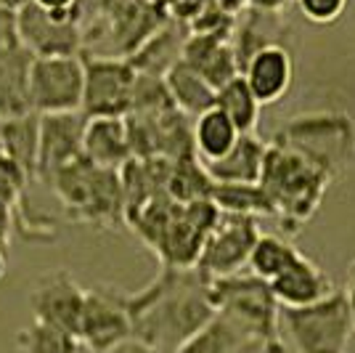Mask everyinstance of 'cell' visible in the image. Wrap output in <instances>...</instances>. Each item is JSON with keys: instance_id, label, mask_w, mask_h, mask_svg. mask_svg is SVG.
<instances>
[{"instance_id": "f546056e", "label": "cell", "mask_w": 355, "mask_h": 353, "mask_svg": "<svg viewBox=\"0 0 355 353\" xmlns=\"http://www.w3.org/2000/svg\"><path fill=\"white\" fill-rule=\"evenodd\" d=\"M14 353H80V343L69 332L32 319V324L16 332Z\"/></svg>"}, {"instance_id": "9a60e30c", "label": "cell", "mask_w": 355, "mask_h": 353, "mask_svg": "<svg viewBox=\"0 0 355 353\" xmlns=\"http://www.w3.org/2000/svg\"><path fill=\"white\" fill-rule=\"evenodd\" d=\"M268 284H270V293L279 300L282 309L311 306V303H318V300H324L326 295H331L337 290L324 268L315 261H311L308 255H302V252Z\"/></svg>"}, {"instance_id": "ab89813d", "label": "cell", "mask_w": 355, "mask_h": 353, "mask_svg": "<svg viewBox=\"0 0 355 353\" xmlns=\"http://www.w3.org/2000/svg\"><path fill=\"white\" fill-rule=\"evenodd\" d=\"M0 3H6V6H11V8H16V11H19V8H21L24 3H30V0H0Z\"/></svg>"}, {"instance_id": "7c38bea8", "label": "cell", "mask_w": 355, "mask_h": 353, "mask_svg": "<svg viewBox=\"0 0 355 353\" xmlns=\"http://www.w3.org/2000/svg\"><path fill=\"white\" fill-rule=\"evenodd\" d=\"M85 290L67 268L43 271L30 290V309L35 322L56 327L61 332H77Z\"/></svg>"}, {"instance_id": "44dd1931", "label": "cell", "mask_w": 355, "mask_h": 353, "mask_svg": "<svg viewBox=\"0 0 355 353\" xmlns=\"http://www.w3.org/2000/svg\"><path fill=\"white\" fill-rule=\"evenodd\" d=\"M30 64L32 54L21 45L0 54V117H21L30 106Z\"/></svg>"}, {"instance_id": "3957f363", "label": "cell", "mask_w": 355, "mask_h": 353, "mask_svg": "<svg viewBox=\"0 0 355 353\" xmlns=\"http://www.w3.org/2000/svg\"><path fill=\"white\" fill-rule=\"evenodd\" d=\"M270 144L295 151L331 183L355 165V120L334 109L295 115L276 128Z\"/></svg>"}, {"instance_id": "9c48e42d", "label": "cell", "mask_w": 355, "mask_h": 353, "mask_svg": "<svg viewBox=\"0 0 355 353\" xmlns=\"http://www.w3.org/2000/svg\"><path fill=\"white\" fill-rule=\"evenodd\" d=\"M83 56L85 67V88L80 115L90 117H125L133 104L135 72L128 59L117 56Z\"/></svg>"}, {"instance_id": "4fadbf2b", "label": "cell", "mask_w": 355, "mask_h": 353, "mask_svg": "<svg viewBox=\"0 0 355 353\" xmlns=\"http://www.w3.org/2000/svg\"><path fill=\"white\" fill-rule=\"evenodd\" d=\"M83 133H85V117L80 112L43 115L40 117V144H37L35 181L48 186V181L56 176L61 167L80 160L83 157Z\"/></svg>"}, {"instance_id": "4dcf8cb0", "label": "cell", "mask_w": 355, "mask_h": 353, "mask_svg": "<svg viewBox=\"0 0 355 353\" xmlns=\"http://www.w3.org/2000/svg\"><path fill=\"white\" fill-rule=\"evenodd\" d=\"M30 183V176L16 162H11L8 157H0V202L11 207L14 215L30 202V197H27Z\"/></svg>"}, {"instance_id": "484cf974", "label": "cell", "mask_w": 355, "mask_h": 353, "mask_svg": "<svg viewBox=\"0 0 355 353\" xmlns=\"http://www.w3.org/2000/svg\"><path fill=\"white\" fill-rule=\"evenodd\" d=\"M215 106L234 122V128H236L241 136L257 131L263 106L254 99V93L250 90L247 80H244L241 74H236V77H234L231 83H225L223 88H218V93H215Z\"/></svg>"}, {"instance_id": "e0dca14e", "label": "cell", "mask_w": 355, "mask_h": 353, "mask_svg": "<svg viewBox=\"0 0 355 353\" xmlns=\"http://www.w3.org/2000/svg\"><path fill=\"white\" fill-rule=\"evenodd\" d=\"M83 157L106 170H119L133 160L125 117H90L83 133Z\"/></svg>"}, {"instance_id": "d590c367", "label": "cell", "mask_w": 355, "mask_h": 353, "mask_svg": "<svg viewBox=\"0 0 355 353\" xmlns=\"http://www.w3.org/2000/svg\"><path fill=\"white\" fill-rule=\"evenodd\" d=\"M35 6H40L45 11H59V14H74L77 16V0H30ZM80 22V19H77Z\"/></svg>"}, {"instance_id": "b9f144b4", "label": "cell", "mask_w": 355, "mask_h": 353, "mask_svg": "<svg viewBox=\"0 0 355 353\" xmlns=\"http://www.w3.org/2000/svg\"><path fill=\"white\" fill-rule=\"evenodd\" d=\"M279 353H289V351H286V348H284V351H279Z\"/></svg>"}, {"instance_id": "7402d4cb", "label": "cell", "mask_w": 355, "mask_h": 353, "mask_svg": "<svg viewBox=\"0 0 355 353\" xmlns=\"http://www.w3.org/2000/svg\"><path fill=\"white\" fill-rule=\"evenodd\" d=\"M167 93L175 104L178 109L186 115V117H199L202 112H207L215 106V93L218 90L209 85L202 74H196L183 61H178L175 67L162 77Z\"/></svg>"}, {"instance_id": "30bf717a", "label": "cell", "mask_w": 355, "mask_h": 353, "mask_svg": "<svg viewBox=\"0 0 355 353\" xmlns=\"http://www.w3.org/2000/svg\"><path fill=\"white\" fill-rule=\"evenodd\" d=\"M260 231V221L250 218V215H231V213H220L218 223L212 226L207 234L196 268L207 277V279H220V277H231L244 271L250 263V252L257 242Z\"/></svg>"}, {"instance_id": "277c9868", "label": "cell", "mask_w": 355, "mask_h": 353, "mask_svg": "<svg viewBox=\"0 0 355 353\" xmlns=\"http://www.w3.org/2000/svg\"><path fill=\"white\" fill-rule=\"evenodd\" d=\"M48 189L59 197L67 218L96 229L125 226V194L119 170H106L85 157L69 162L48 181Z\"/></svg>"}, {"instance_id": "60d3db41", "label": "cell", "mask_w": 355, "mask_h": 353, "mask_svg": "<svg viewBox=\"0 0 355 353\" xmlns=\"http://www.w3.org/2000/svg\"><path fill=\"white\" fill-rule=\"evenodd\" d=\"M6 154V136H3V117H0V157Z\"/></svg>"}, {"instance_id": "8992f818", "label": "cell", "mask_w": 355, "mask_h": 353, "mask_svg": "<svg viewBox=\"0 0 355 353\" xmlns=\"http://www.w3.org/2000/svg\"><path fill=\"white\" fill-rule=\"evenodd\" d=\"M282 338L292 343L295 353H347L353 338V322L347 313L345 293L334 290L324 300L302 306V309H282L279 313Z\"/></svg>"}, {"instance_id": "836d02e7", "label": "cell", "mask_w": 355, "mask_h": 353, "mask_svg": "<svg viewBox=\"0 0 355 353\" xmlns=\"http://www.w3.org/2000/svg\"><path fill=\"white\" fill-rule=\"evenodd\" d=\"M14 231H16L14 210L0 202V279L6 277V268H8V252H11Z\"/></svg>"}, {"instance_id": "74e56055", "label": "cell", "mask_w": 355, "mask_h": 353, "mask_svg": "<svg viewBox=\"0 0 355 353\" xmlns=\"http://www.w3.org/2000/svg\"><path fill=\"white\" fill-rule=\"evenodd\" d=\"M109 353H159V351L151 348V345H146V343H141V340L128 338L125 343H119L117 348H112Z\"/></svg>"}, {"instance_id": "7a4b0ae2", "label": "cell", "mask_w": 355, "mask_h": 353, "mask_svg": "<svg viewBox=\"0 0 355 353\" xmlns=\"http://www.w3.org/2000/svg\"><path fill=\"white\" fill-rule=\"evenodd\" d=\"M257 186L266 192L284 234L297 236L315 218L329 189V178L295 151L268 144Z\"/></svg>"}, {"instance_id": "5bb4252c", "label": "cell", "mask_w": 355, "mask_h": 353, "mask_svg": "<svg viewBox=\"0 0 355 353\" xmlns=\"http://www.w3.org/2000/svg\"><path fill=\"white\" fill-rule=\"evenodd\" d=\"M241 77L260 106L279 104L295 83V59L286 45H268L244 64Z\"/></svg>"}, {"instance_id": "6da1fadb", "label": "cell", "mask_w": 355, "mask_h": 353, "mask_svg": "<svg viewBox=\"0 0 355 353\" xmlns=\"http://www.w3.org/2000/svg\"><path fill=\"white\" fill-rule=\"evenodd\" d=\"M133 338L175 353L215 316L209 279L199 268H164L144 290L128 293Z\"/></svg>"}, {"instance_id": "8fae6325", "label": "cell", "mask_w": 355, "mask_h": 353, "mask_svg": "<svg viewBox=\"0 0 355 353\" xmlns=\"http://www.w3.org/2000/svg\"><path fill=\"white\" fill-rule=\"evenodd\" d=\"M19 43L32 59L45 56H80L83 27L74 14L45 11L35 3L19 8Z\"/></svg>"}, {"instance_id": "2e32d148", "label": "cell", "mask_w": 355, "mask_h": 353, "mask_svg": "<svg viewBox=\"0 0 355 353\" xmlns=\"http://www.w3.org/2000/svg\"><path fill=\"white\" fill-rule=\"evenodd\" d=\"M180 61L189 64L196 74H202L215 90L231 83L239 74L231 38H220V35H189L183 43Z\"/></svg>"}, {"instance_id": "1f68e13d", "label": "cell", "mask_w": 355, "mask_h": 353, "mask_svg": "<svg viewBox=\"0 0 355 353\" xmlns=\"http://www.w3.org/2000/svg\"><path fill=\"white\" fill-rule=\"evenodd\" d=\"M300 14L305 16L311 24H321V27H329V24H337L342 19V14L347 11V3L350 0H292Z\"/></svg>"}, {"instance_id": "e575fe53", "label": "cell", "mask_w": 355, "mask_h": 353, "mask_svg": "<svg viewBox=\"0 0 355 353\" xmlns=\"http://www.w3.org/2000/svg\"><path fill=\"white\" fill-rule=\"evenodd\" d=\"M292 6V0H247V8L260 14H284Z\"/></svg>"}, {"instance_id": "5b68a950", "label": "cell", "mask_w": 355, "mask_h": 353, "mask_svg": "<svg viewBox=\"0 0 355 353\" xmlns=\"http://www.w3.org/2000/svg\"><path fill=\"white\" fill-rule=\"evenodd\" d=\"M209 295L215 313L225 316L244 335L266 343H284L279 329L282 306L270 293V284L254 274H231L220 279H209Z\"/></svg>"}, {"instance_id": "ffe728a7", "label": "cell", "mask_w": 355, "mask_h": 353, "mask_svg": "<svg viewBox=\"0 0 355 353\" xmlns=\"http://www.w3.org/2000/svg\"><path fill=\"white\" fill-rule=\"evenodd\" d=\"M268 144H263L254 133L239 136L236 144L215 162H202L212 183H257Z\"/></svg>"}, {"instance_id": "f35d334b", "label": "cell", "mask_w": 355, "mask_h": 353, "mask_svg": "<svg viewBox=\"0 0 355 353\" xmlns=\"http://www.w3.org/2000/svg\"><path fill=\"white\" fill-rule=\"evenodd\" d=\"M215 6L228 16H239L241 11H247V0H215Z\"/></svg>"}, {"instance_id": "d6a6232c", "label": "cell", "mask_w": 355, "mask_h": 353, "mask_svg": "<svg viewBox=\"0 0 355 353\" xmlns=\"http://www.w3.org/2000/svg\"><path fill=\"white\" fill-rule=\"evenodd\" d=\"M19 11L0 3V54L19 48Z\"/></svg>"}, {"instance_id": "cb8c5ba5", "label": "cell", "mask_w": 355, "mask_h": 353, "mask_svg": "<svg viewBox=\"0 0 355 353\" xmlns=\"http://www.w3.org/2000/svg\"><path fill=\"white\" fill-rule=\"evenodd\" d=\"M3 136H6V154L16 162L30 181H35V165H37V144H40V115L27 112L21 117L3 120Z\"/></svg>"}, {"instance_id": "ba28073f", "label": "cell", "mask_w": 355, "mask_h": 353, "mask_svg": "<svg viewBox=\"0 0 355 353\" xmlns=\"http://www.w3.org/2000/svg\"><path fill=\"white\" fill-rule=\"evenodd\" d=\"M85 88L83 56H45L30 64V106L35 115L80 112Z\"/></svg>"}, {"instance_id": "52a82bcc", "label": "cell", "mask_w": 355, "mask_h": 353, "mask_svg": "<svg viewBox=\"0 0 355 353\" xmlns=\"http://www.w3.org/2000/svg\"><path fill=\"white\" fill-rule=\"evenodd\" d=\"M74 338L80 343V348L90 353H109L119 343L133 338V324L128 313V293L109 287V284L85 290Z\"/></svg>"}, {"instance_id": "8d00e7d4", "label": "cell", "mask_w": 355, "mask_h": 353, "mask_svg": "<svg viewBox=\"0 0 355 353\" xmlns=\"http://www.w3.org/2000/svg\"><path fill=\"white\" fill-rule=\"evenodd\" d=\"M345 293V303H347V313H350V322H353V332H355V258L350 268H347V290Z\"/></svg>"}, {"instance_id": "ac0fdd59", "label": "cell", "mask_w": 355, "mask_h": 353, "mask_svg": "<svg viewBox=\"0 0 355 353\" xmlns=\"http://www.w3.org/2000/svg\"><path fill=\"white\" fill-rule=\"evenodd\" d=\"M186 38H189L186 24H180L175 19H167L162 27H157L144 43L135 48L128 56V61L138 74L164 77L183 56Z\"/></svg>"}, {"instance_id": "d6986e66", "label": "cell", "mask_w": 355, "mask_h": 353, "mask_svg": "<svg viewBox=\"0 0 355 353\" xmlns=\"http://www.w3.org/2000/svg\"><path fill=\"white\" fill-rule=\"evenodd\" d=\"M286 22L284 14H260V11H241L234 22L231 30V48L239 64V74L244 69V64L268 45H284L286 40Z\"/></svg>"}, {"instance_id": "603a6c76", "label": "cell", "mask_w": 355, "mask_h": 353, "mask_svg": "<svg viewBox=\"0 0 355 353\" xmlns=\"http://www.w3.org/2000/svg\"><path fill=\"white\" fill-rule=\"evenodd\" d=\"M241 133L234 128V122L223 115L218 106H212L207 112H202L199 117L191 122V138H193V151L202 162H215L220 160L228 149L236 144Z\"/></svg>"}, {"instance_id": "d4e9b609", "label": "cell", "mask_w": 355, "mask_h": 353, "mask_svg": "<svg viewBox=\"0 0 355 353\" xmlns=\"http://www.w3.org/2000/svg\"><path fill=\"white\" fill-rule=\"evenodd\" d=\"M167 197L178 202V205H189V202H199V199H209L212 192V178L207 176L202 160L191 154V157H180V160L170 162V173H167V183H164Z\"/></svg>"}, {"instance_id": "83f0119b", "label": "cell", "mask_w": 355, "mask_h": 353, "mask_svg": "<svg viewBox=\"0 0 355 353\" xmlns=\"http://www.w3.org/2000/svg\"><path fill=\"white\" fill-rule=\"evenodd\" d=\"M247 340H252L250 335H244V332H241L239 327H234L225 316L215 313V316H212L196 335H191V338L186 340L175 353H239Z\"/></svg>"}, {"instance_id": "4316f807", "label": "cell", "mask_w": 355, "mask_h": 353, "mask_svg": "<svg viewBox=\"0 0 355 353\" xmlns=\"http://www.w3.org/2000/svg\"><path fill=\"white\" fill-rule=\"evenodd\" d=\"M209 199L220 213L250 215V218H273V207L257 183H212Z\"/></svg>"}, {"instance_id": "f1b7e54d", "label": "cell", "mask_w": 355, "mask_h": 353, "mask_svg": "<svg viewBox=\"0 0 355 353\" xmlns=\"http://www.w3.org/2000/svg\"><path fill=\"white\" fill-rule=\"evenodd\" d=\"M297 255H300V250H297L286 236L260 234L250 252V263H247V268H250L254 277L270 281V279H276L284 268L295 261Z\"/></svg>"}]
</instances>
